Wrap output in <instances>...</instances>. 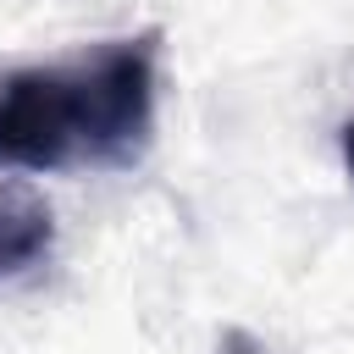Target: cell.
I'll list each match as a JSON object with an SVG mask.
<instances>
[{
    "mask_svg": "<svg viewBox=\"0 0 354 354\" xmlns=\"http://www.w3.org/2000/svg\"><path fill=\"white\" fill-rule=\"evenodd\" d=\"M155 33L22 66L0 83V160L22 171L127 166L155 127Z\"/></svg>",
    "mask_w": 354,
    "mask_h": 354,
    "instance_id": "1",
    "label": "cell"
},
{
    "mask_svg": "<svg viewBox=\"0 0 354 354\" xmlns=\"http://www.w3.org/2000/svg\"><path fill=\"white\" fill-rule=\"evenodd\" d=\"M55 243L50 205L28 183H0V277H17L39 266Z\"/></svg>",
    "mask_w": 354,
    "mask_h": 354,
    "instance_id": "2",
    "label": "cell"
},
{
    "mask_svg": "<svg viewBox=\"0 0 354 354\" xmlns=\"http://www.w3.org/2000/svg\"><path fill=\"white\" fill-rule=\"evenodd\" d=\"M221 354H277V348L260 343L254 332H227V337H221Z\"/></svg>",
    "mask_w": 354,
    "mask_h": 354,
    "instance_id": "3",
    "label": "cell"
},
{
    "mask_svg": "<svg viewBox=\"0 0 354 354\" xmlns=\"http://www.w3.org/2000/svg\"><path fill=\"white\" fill-rule=\"evenodd\" d=\"M343 166H348V177H354V122L343 127Z\"/></svg>",
    "mask_w": 354,
    "mask_h": 354,
    "instance_id": "4",
    "label": "cell"
}]
</instances>
